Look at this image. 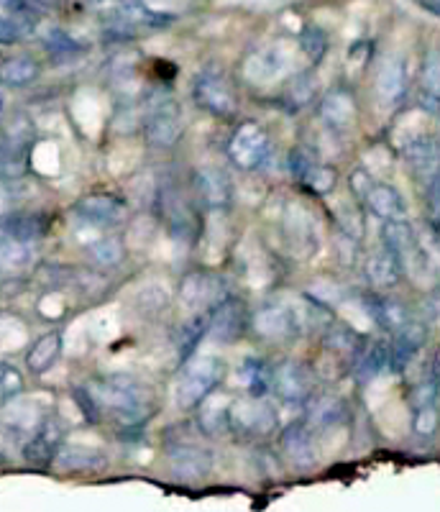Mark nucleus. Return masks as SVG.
I'll use <instances>...</instances> for the list:
<instances>
[{
  "label": "nucleus",
  "mask_w": 440,
  "mask_h": 512,
  "mask_svg": "<svg viewBox=\"0 0 440 512\" xmlns=\"http://www.w3.org/2000/svg\"><path fill=\"white\" fill-rule=\"evenodd\" d=\"M85 387L93 397L98 418H108L121 428H141L157 413L154 390L131 377H108Z\"/></svg>",
  "instance_id": "nucleus-1"
},
{
  "label": "nucleus",
  "mask_w": 440,
  "mask_h": 512,
  "mask_svg": "<svg viewBox=\"0 0 440 512\" xmlns=\"http://www.w3.org/2000/svg\"><path fill=\"white\" fill-rule=\"evenodd\" d=\"M228 374L226 359L205 354L192 356L187 364H182V374L174 387V405L180 410H197L218 390Z\"/></svg>",
  "instance_id": "nucleus-2"
},
{
  "label": "nucleus",
  "mask_w": 440,
  "mask_h": 512,
  "mask_svg": "<svg viewBox=\"0 0 440 512\" xmlns=\"http://www.w3.org/2000/svg\"><path fill=\"white\" fill-rule=\"evenodd\" d=\"M192 100L200 111L208 116L220 118V121H231L241 111L236 88L231 85L228 75L220 67H205L192 80Z\"/></svg>",
  "instance_id": "nucleus-3"
},
{
  "label": "nucleus",
  "mask_w": 440,
  "mask_h": 512,
  "mask_svg": "<svg viewBox=\"0 0 440 512\" xmlns=\"http://www.w3.org/2000/svg\"><path fill=\"white\" fill-rule=\"evenodd\" d=\"M279 428V413L267 397H241L231 405V433L241 441H267Z\"/></svg>",
  "instance_id": "nucleus-4"
},
{
  "label": "nucleus",
  "mask_w": 440,
  "mask_h": 512,
  "mask_svg": "<svg viewBox=\"0 0 440 512\" xmlns=\"http://www.w3.org/2000/svg\"><path fill=\"white\" fill-rule=\"evenodd\" d=\"M103 21L108 34H116L126 39V36H136L141 31L167 29L174 21V16L154 11V8H149L141 0H118L116 6L103 13Z\"/></svg>",
  "instance_id": "nucleus-5"
},
{
  "label": "nucleus",
  "mask_w": 440,
  "mask_h": 512,
  "mask_svg": "<svg viewBox=\"0 0 440 512\" xmlns=\"http://www.w3.org/2000/svg\"><path fill=\"white\" fill-rule=\"evenodd\" d=\"M228 157L244 172H256L272 157V136L261 123L244 121L228 141Z\"/></svg>",
  "instance_id": "nucleus-6"
},
{
  "label": "nucleus",
  "mask_w": 440,
  "mask_h": 512,
  "mask_svg": "<svg viewBox=\"0 0 440 512\" xmlns=\"http://www.w3.org/2000/svg\"><path fill=\"white\" fill-rule=\"evenodd\" d=\"M185 136V113L177 100H164L144 118V141L154 152H169Z\"/></svg>",
  "instance_id": "nucleus-7"
},
{
  "label": "nucleus",
  "mask_w": 440,
  "mask_h": 512,
  "mask_svg": "<svg viewBox=\"0 0 440 512\" xmlns=\"http://www.w3.org/2000/svg\"><path fill=\"white\" fill-rule=\"evenodd\" d=\"M228 295L231 292H228L226 280L208 272V269H197V272L185 274L180 282V303L187 313H210Z\"/></svg>",
  "instance_id": "nucleus-8"
},
{
  "label": "nucleus",
  "mask_w": 440,
  "mask_h": 512,
  "mask_svg": "<svg viewBox=\"0 0 440 512\" xmlns=\"http://www.w3.org/2000/svg\"><path fill=\"white\" fill-rule=\"evenodd\" d=\"M300 328L295 310L282 303H269L251 315V331L267 344H290L292 338L300 336Z\"/></svg>",
  "instance_id": "nucleus-9"
},
{
  "label": "nucleus",
  "mask_w": 440,
  "mask_h": 512,
  "mask_svg": "<svg viewBox=\"0 0 440 512\" xmlns=\"http://www.w3.org/2000/svg\"><path fill=\"white\" fill-rule=\"evenodd\" d=\"M251 328V315L246 313V305L238 297L228 295L220 305H215L208 313V333L205 338L215 344L231 346L244 338V333Z\"/></svg>",
  "instance_id": "nucleus-10"
},
{
  "label": "nucleus",
  "mask_w": 440,
  "mask_h": 512,
  "mask_svg": "<svg viewBox=\"0 0 440 512\" xmlns=\"http://www.w3.org/2000/svg\"><path fill=\"white\" fill-rule=\"evenodd\" d=\"M64 438H67V428H64L62 418L57 413H47L31 431L29 441L24 443V461L31 466H39V469L52 466L59 448L64 446Z\"/></svg>",
  "instance_id": "nucleus-11"
},
{
  "label": "nucleus",
  "mask_w": 440,
  "mask_h": 512,
  "mask_svg": "<svg viewBox=\"0 0 440 512\" xmlns=\"http://www.w3.org/2000/svg\"><path fill=\"white\" fill-rule=\"evenodd\" d=\"M192 190L197 195V203L203 205L205 210H228L236 200V185L233 177L228 175L226 169L218 164H208L200 167L192 177Z\"/></svg>",
  "instance_id": "nucleus-12"
},
{
  "label": "nucleus",
  "mask_w": 440,
  "mask_h": 512,
  "mask_svg": "<svg viewBox=\"0 0 440 512\" xmlns=\"http://www.w3.org/2000/svg\"><path fill=\"white\" fill-rule=\"evenodd\" d=\"M41 21V8L34 0H0V44L13 47L29 39Z\"/></svg>",
  "instance_id": "nucleus-13"
},
{
  "label": "nucleus",
  "mask_w": 440,
  "mask_h": 512,
  "mask_svg": "<svg viewBox=\"0 0 440 512\" xmlns=\"http://www.w3.org/2000/svg\"><path fill=\"white\" fill-rule=\"evenodd\" d=\"M272 390L287 405H305L307 397L315 392V374L305 361L287 359L277 364L272 372Z\"/></svg>",
  "instance_id": "nucleus-14"
},
{
  "label": "nucleus",
  "mask_w": 440,
  "mask_h": 512,
  "mask_svg": "<svg viewBox=\"0 0 440 512\" xmlns=\"http://www.w3.org/2000/svg\"><path fill=\"white\" fill-rule=\"evenodd\" d=\"M167 466L177 482L200 484L213 472V454L197 443H174L167 451Z\"/></svg>",
  "instance_id": "nucleus-15"
},
{
  "label": "nucleus",
  "mask_w": 440,
  "mask_h": 512,
  "mask_svg": "<svg viewBox=\"0 0 440 512\" xmlns=\"http://www.w3.org/2000/svg\"><path fill=\"white\" fill-rule=\"evenodd\" d=\"M75 216L93 228H116L126 221L128 203L110 192H90L75 203Z\"/></svg>",
  "instance_id": "nucleus-16"
},
{
  "label": "nucleus",
  "mask_w": 440,
  "mask_h": 512,
  "mask_svg": "<svg viewBox=\"0 0 440 512\" xmlns=\"http://www.w3.org/2000/svg\"><path fill=\"white\" fill-rule=\"evenodd\" d=\"M400 157L405 162L407 172L412 180L420 185H428L430 177L438 172L440 167V136L435 134H417L407 139L400 149Z\"/></svg>",
  "instance_id": "nucleus-17"
},
{
  "label": "nucleus",
  "mask_w": 440,
  "mask_h": 512,
  "mask_svg": "<svg viewBox=\"0 0 440 512\" xmlns=\"http://www.w3.org/2000/svg\"><path fill=\"white\" fill-rule=\"evenodd\" d=\"M318 118L330 134L343 136L348 134L351 128L356 126V118H359V103H356V95L348 88L338 85V88H330L328 93L320 98L318 103Z\"/></svg>",
  "instance_id": "nucleus-18"
},
{
  "label": "nucleus",
  "mask_w": 440,
  "mask_h": 512,
  "mask_svg": "<svg viewBox=\"0 0 440 512\" xmlns=\"http://www.w3.org/2000/svg\"><path fill=\"white\" fill-rule=\"evenodd\" d=\"M374 90H377L379 103L387 108L405 103L407 90H410V67L402 54H389L387 59H382L374 77Z\"/></svg>",
  "instance_id": "nucleus-19"
},
{
  "label": "nucleus",
  "mask_w": 440,
  "mask_h": 512,
  "mask_svg": "<svg viewBox=\"0 0 440 512\" xmlns=\"http://www.w3.org/2000/svg\"><path fill=\"white\" fill-rule=\"evenodd\" d=\"M279 448H282V456L287 459V464L295 466L297 472L313 469L315 461H318V456H315L313 431L307 428L302 418L284 425L282 433H279Z\"/></svg>",
  "instance_id": "nucleus-20"
},
{
  "label": "nucleus",
  "mask_w": 440,
  "mask_h": 512,
  "mask_svg": "<svg viewBox=\"0 0 440 512\" xmlns=\"http://www.w3.org/2000/svg\"><path fill=\"white\" fill-rule=\"evenodd\" d=\"M425 344H428V326L423 320L412 318L407 326H402L389 338V369L392 372H405L412 361L420 356Z\"/></svg>",
  "instance_id": "nucleus-21"
},
{
  "label": "nucleus",
  "mask_w": 440,
  "mask_h": 512,
  "mask_svg": "<svg viewBox=\"0 0 440 512\" xmlns=\"http://www.w3.org/2000/svg\"><path fill=\"white\" fill-rule=\"evenodd\" d=\"M346 415V402L333 392H313L302 405V420L313 433L330 431L343 423Z\"/></svg>",
  "instance_id": "nucleus-22"
},
{
  "label": "nucleus",
  "mask_w": 440,
  "mask_h": 512,
  "mask_svg": "<svg viewBox=\"0 0 440 512\" xmlns=\"http://www.w3.org/2000/svg\"><path fill=\"white\" fill-rule=\"evenodd\" d=\"M0 231L8 239L36 244L49 233V216L41 210H11L0 218Z\"/></svg>",
  "instance_id": "nucleus-23"
},
{
  "label": "nucleus",
  "mask_w": 440,
  "mask_h": 512,
  "mask_svg": "<svg viewBox=\"0 0 440 512\" xmlns=\"http://www.w3.org/2000/svg\"><path fill=\"white\" fill-rule=\"evenodd\" d=\"M364 274L371 287L377 290H392L402 282L405 277V267H402V259L397 254L387 249V246H379V249L371 251L364 259Z\"/></svg>",
  "instance_id": "nucleus-24"
},
{
  "label": "nucleus",
  "mask_w": 440,
  "mask_h": 512,
  "mask_svg": "<svg viewBox=\"0 0 440 512\" xmlns=\"http://www.w3.org/2000/svg\"><path fill=\"white\" fill-rule=\"evenodd\" d=\"M52 466L62 474H95L103 472L105 466H108V456L98 451V448L64 443Z\"/></svg>",
  "instance_id": "nucleus-25"
},
{
  "label": "nucleus",
  "mask_w": 440,
  "mask_h": 512,
  "mask_svg": "<svg viewBox=\"0 0 440 512\" xmlns=\"http://www.w3.org/2000/svg\"><path fill=\"white\" fill-rule=\"evenodd\" d=\"M364 308L366 313H369V318L374 320L382 331H387L389 336L400 331L402 326H407V323L412 320L410 308H407L402 300H397V297L366 295Z\"/></svg>",
  "instance_id": "nucleus-26"
},
{
  "label": "nucleus",
  "mask_w": 440,
  "mask_h": 512,
  "mask_svg": "<svg viewBox=\"0 0 440 512\" xmlns=\"http://www.w3.org/2000/svg\"><path fill=\"white\" fill-rule=\"evenodd\" d=\"M417 88H420V108L428 116L440 113V47H430L423 54L420 72H417Z\"/></svg>",
  "instance_id": "nucleus-27"
},
{
  "label": "nucleus",
  "mask_w": 440,
  "mask_h": 512,
  "mask_svg": "<svg viewBox=\"0 0 440 512\" xmlns=\"http://www.w3.org/2000/svg\"><path fill=\"white\" fill-rule=\"evenodd\" d=\"M361 205H366V210H369L371 216L379 218L382 223L407 218L405 198H402V192L394 185H389V182H377V185L371 187V192L366 195V200Z\"/></svg>",
  "instance_id": "nucleus-28"
},
{
  "label": "nucleus",
  "mask_w": 440,
  "mask_h": 512,
  "mask_svg": "<svg viewBox=\"0 0 440 512\" xmlns=\"http://www.w3.org/2000/svg\"><path fill=\"white\" fill-rule=\"evenodd\" d=\"M323 344L330 354L338 356V359H346L348 364L354 367V361L359 359V354L364 351L366 338L361 336L359 331H354L348 323L330 320V326L323 331Z\"/></svg>",
  "instance_id": "nucleus-29"
},
{
  "label": "nucleus",
  "mask_w": 440,
  "mask_h": 512,
  "mask_svg": "<svg viewBox=\"0 0 440 512\" xmlns=\"http://www.w3.org/2000/svg\"><path fill=\"white\" fill-rule=\"evenodd\" d=\"M41 77L39 59L31 54H13V57L0 59V85L8 90H21L34 85Z\"/></svg>",
  "instance_id": "nucleus-30"
},
{
  "label": "nucleus",
  "mask_w": 440,
  "mask_h": 512,
  "mask_svg": "<svg viewBox=\"0 0 440 512\" xmlns=\"http://www.w3.org/2000/svg\"><path fill=\"white\" fill-rule=\"evenodd\" d=\"M231 397H218L213 395L197 408V428L205 433V436H223V433H231Z\"/></svg>",
  "instance_id": "nucleus-31"
},
{
  "label": "nucleus",
  "mask_w": 440,
  "mask_h": 512,
  "mask_svg": "<svg viewBox=\"0 0 440 512\" xmlns=\"http://www.w3.org/2000/svg\"><path fill=\"white\" fill-rule=\"evenodd\" d=\"M62 349H64L62 331L44 333V336L36 338L34 344H31V349L26 351V369H29L31 374H36V377L47 374L49 369L57 364L59 356H62Z\"/></svg>",
  "instance_id": "nucleus-32"
},
{
  "label": "nucleus",
  "mask_w": 440,
  "mask_h": 512,
  "mask_svg": "<svg viewBox=\"0 0 440 512\" xmlns=\"http://www.w3.org/2000/svg\"><path fill=\"white\" fill-rule=\"evenodd\" d=\"M208 333V313H192L190 318L182 320L174 331V351H177V364H187L195 356L197 346Z\"/></svg>",
  "instance_id": "nucleus-33"
},
{
  "label": "nucleus",
  "mask_w": 440,
  "mask_h": 512,
  "mask_svg": "<svg viewBox=\"0 0 440 512\" xmlns=\"http://www.w3.org/2000/svg\"><path fill=\"white\" fill-rule=\"evenodd\" d=\"M382 246H387L392 254L400 256L402 267H405L412 256L417 254V249H420V241H417V233L412 228V223L407 218H402V221L382 223Z\"/></svg>",
  "instance_id": "nucleus-34"
},
{
  "label": "nucleus",
  "mask_w": 440,
  "mask_h": 512,
  "mask_svg": "<svg viewBox=\"0 0 440 512\" xmlns=\"http://www.w3.org/2000/svg\"><path fill=\"white\" fill-rule=\"evenodd\" d=\"M315 98H318V85H315L313 72H300V75H295L287 82V88L282 90L279 103H282V108L290 116H295V113L305 111Z\"/></svg>",
  "instance_id": "nucleus-35"
},
{
  "label": "nucleus",
  "mask_w": 440,
  "mask_h": 512,
  "mask_svg": "<svg viewBox=\"0 0 440 512\" xmlns=\"http://www.w3.org/2000/svg\"><path fill=\"white\" fill-rule=\"evenodd\" d=\"M272 372L274 367H269L267 359L249 356L238 367V384L244 387L249 397H267V392L272 390Z\"/></svg>",
  "instance_id": "nucleus-36"
},
{
  "label": "nucleus",
  "mask_w": 440,
  "mask_h": 512,
  "mask_svg": "<svg viewBox=\"0 0 440 512\" xmlns=\"http://www.w3.org/2000/svg\"><path fill=\"white\" fill-rule=\"evenodd\" d=\"M351 369H354L356 379H361V382L379 377L384 369H389V341H371V344L366 341L364 351H361Z\"/></svg>",
  "instance_id": "nucleus-37"
},
{
  "label": "nucleus",
  "mask_w": 440,
  "mask_h": 512,
  "mask_svg": "<svg viewBox=\"0 0 440 512\" xmlns=\"http://www.w3.org/2000/svg\"><path fill=\"white\" fill-rule=\"evenodd\" d=\"M126 244L118 236H103V239H95L93 244L87 246V259L90 264L98 269H118L123 262H126Z\"/></svg>",
  "instance_id": "nucleus-38"
},
{
  "label": "nucleus",
  "mask_w": 440,
  "mask_h": 512,
  "mask_svg": "<svg viewBox=\"0 0 440 512\" xmlns=\"http://www.w3.org/2000/svg\"><path fill=\"white\" fill-rule=\"evenodd\" d=\"M282 70H284V57L279 54V49H274V47L254 52L244 62V72L251 82L274 80V77H277Z\"/></svg>",
  "instance_id": "nucleus-39"
},
{
  "label": "nucleus",
  "mask_w": 440,
  "mask_h": 512,
  "mask_svg": "<svg viewBox=\"0 0 440 512\" xmlns=\"http://www.w3.org/2000/svg\"><path fill=\"white\" fill-rule=\"evenodd\" d=\"M31 264H34V249H31V244L8 239V236L0 239V272L24 274Z\"/></svg>",
  "instance_id": "nucleus-40"
},
{
  "label": "nucleus",
  "mask_w": 440,
  "mask_h": 512,
  "mask_svg": "<svg viewBox=\"0 0 440 512\" xmlns=\"http://www.w3.org/2000/svg\"><path fill=\"white\" fill-rule=\"evenodd\" d=\"M300 52L313 67H318L330 52V34L318 24H307L300 31Z\"/></svg>",
  "instance_id": "nucleus-41"
},
{
  "label": "nucleus",
  "mask_w": 440,
  "mask_h": 512,
  "mask_svg": "<svg viewBox=\"0 0 440 512\" xmlns=\"http://www.w3.org/2000/svg\"><path fill=\"white\" fill-rule=\"evenodd\" d=\"M300 185L305 187L310 195H315V198H328L330 192L338 187V169L333 167V164L315 162L313 167L307 169V175L302 177Z\"/></svg>",
  "instance_id": "nucleus-42"
},
{
  "label": "nucleus",
  "mask_w": 440,
  "mask_h": 512,
  "mask_svg": "<svg viewBox=\"0 0 440 512\" xmlns=\"http://www.w3.org/2000/svg\"><path fill=\"white\" fill-rule=\"evenodd\" d=\"M410 405L415 408H425V405H440V374L430 367L428 377L417 379L410 390Z\"/></svg>",
  "instance_id": "nucleus-43"
},
{
  "label": "nucleus",
  "mask_w": 440,
  "mask_h": 512,
  "mask_svg": "<svg viewBox=\"0 0 440 512\" xmlns=\"http://www.w3.org/2000/svg\"><path fill=\"white\" fill-rule=\"evenodd\" d=\"M336 223H338V231L346 233V236H351V239H356V241L364 239L366 223H364V213H361L359 200H354V203L338 205Z\"/></svg>",
  "instance_id": "nucleus-44"
},
{
  "label": "nucleus",
  "mask_w": 440,
  "mask_h": 512,
  "mask_svg": "<svg viewBox=\"0 0 440 512\" xmlns=\"http://www.w3.org/2000/svg\"><path fill=\"white\" fill-rule=\"evenodd\" d=\"M44 49L54 57H75V54L82 52V44L77 39H72L67 31L52 29L47 36H44Z\"/></svg>",
  "instance_id": "nucleus-45"
},
{
  "label": "nucleus",
  "mask_w": 440,
  "mask_h": 512,
  "mask_svg": "<svg viewBox=\"0 0 440 512\" xmlns=\"http://www.w3.org/2000/svg\"><path fill=\"white\" fill-rule=\"evenodd\" d=\"M305 297H310V300H315V303L325 305V308H333V305H338L343 300V287L336 285L333 280H328V277H320L318 282H313V285L307 287L305 290Z\"/></svg>",
  "instance_id": "nucleus-46"
},
{
  "label": "nucleus",
  "mask_w": 440,
  "mask_h": 512,
  "mask_svg": "<svg viewBox=\"0 0 440 512\" xmlns=\"http://www.w3.org/2000/svg\"><path fill=\"white\" fill-rule=\"evenodd\" d=\"M136 308L141 310L144 315L154 318V315L164 313L169 308V295L157 285H149L144 292L136 295Z\"/></svg>",
  "instance_id": "nucleus-47"
},
{
  "label": "nucleus",
  "mask_w": 440,
  "mask_h": 512,
  "mask_svg": "<svg viewBox=\"0 0 440 512\" xmlns=\"http://www.w3.org/2000/svg\"><path fill=\"white\" fill-rule=\"evenodd\" d=\"M440 428V405H425V408L412 410V431L417 436L430 438Z\"/></svg>",
  "instance_id": "nucleus-48"
},
{
  "label": "nucleus",
  "mask_w": 440,
  "mask_h": 512,
  "mask_svg": "<svg viewBox=\"0 0 440 512\" xmlns=\"http://www.w3.org/2000/svg\"><path fill=\"white\" fill-rule=\"evenodd\" d=\"M21 392H24V374L8 361H0V402L13 400Z\"/></svg>",
  "instance_id": "nucleus-49"
},
{
  "label": "nucleus",
  "mask_w": 440,
  "mask_h": 512,
  "mask_svg": "<svg viewBox=\"0 0 440 512\" xmlns=\"http://www.w3.org/2000/svg\"><path fill=\"white\" fill-rule=\"evenodd\" d=\"M374 185H377V177L371 175V172L364 167V164H361V167L351 169V175H348V190H351L354 200L364 203L366 195H369L371 187H374Z\"/></svg>",
  "instance_id": "nucleus-50"
},
{
  "label": "nucleus",
  "mask_w": 440,
  "mask_h": 512,
  "mask_svg": "<svg viewBox=\"0 0 440 512\" xmlns=\"http://www.w3.org/2000/svg\"><path fill=\"white\" fill-rule=\"evenodd\" d=\"M371 62V41H356L348 47L346 67L348 72H364Z\"/></svg>",
  "instance_id": "nucleus-51"
},
{
  "label": "nucleus",
  "mask_w": 440,
  "mask_h": 512,
  "mask_svg": "<svg viewBox=\"0 0 440 512\" xmlns=\"http://www.w3.org/2000/svg\"><path fill=\"white\" fill-rule=\"evenodd\" d=\"M333 246H336V254H338V259H341V264H346V267H354L356 259H359L361 241L351 239V236H346V233L338 231V236L333 239Z\"/></svg>",
  "instance_id": "nucleus-52"
},
{
  "label": "nucleus",
  "mask_w": 440,
  "mask_h": 512,
  "mask_svg": "<svg viewBox=\"0 0 440 512\" xmlns=\"http://www.w3.org/2000/svg\"><path fill=\"white\" fill-rule=\"evenodd\" d=\"M425 208H428L430 221L440 223V167L425 185Z\"/></svg>",
  "instance_id": "nucleus-53"
},
{
  "label": "nucleus",
  "mask_w": 440,
  "mask_h": 512,
  "mask_svg": "<svg viewBox=\"0 0 440 512\" xmlns=\"http://www.w3.org/2000/svg\"><path fill=\"white\" fill-rule=\"evenodd\" d=\"M425 313H428L430 320L440 318V285L435 287V290L428 295V300H425Z\"/></svg>",
  "instance_id": "nucleus-54"
},
{
  "label": "nucleus",
  "mask_w": 440,
  "mask_h": 512,
  "mask_svg": "<svg viewBox=\"0 0 440 512\" xmlns=\"http://www.w3.org/2000/svg\"><path fill=\"white\" fill-rule=\"evenodd\" d=\"M417 6L440 18V0H417Z\"/></svg>",
  "instance_id": "nucleus-55"
},
{
  "label": "nucleus",
  "mask_w": 440,
  "mask_h": 512,
  "mask_svg": "<svg viewBox=\"0 0 440 512\" xmlns=\"http://www.w3.org/2000/svg\"><path fill=\"white\" fill-rule=\"evenodd\" d=\"M433 369H435V372H438V374H440V351H438V354H435V361H433Z\"/></svg>",
  "instance_id": "nucleus-56"
}]
</instances>
